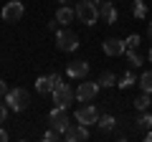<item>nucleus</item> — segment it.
Here are the masks:
<instances>
[{
	"mask_svg": "<svg viewBox=\"0 0 152 142\" xmlns=\"http://www.w3.org/2000/svg\"><path fill=\"white\" fill-rule=\"evenodd\" d=\"M56 48L64 51V53H74L79 48V36L69 26H64L61 31H56Z\"/></svg>",
	"mask_w": 152,
	"mask_h": 142,
	"instance_id": "obj_1",
	"label": "nucleus"
},
{
	"mask_svg": "<svg viewBox=\"0 0 152 142\" xmlns=\"http://www.w3.org/2000/svg\"><path fill=\"white\" fill-rule=\"evenodd\" d=\"M5 104H8V109H13V112H23V109H28L31 97H28L26 89L15 86V89H10V91L5 94Z\"/></svg>",
	"mask_w": 152,
	"mask_h": 142,
	"instance_id": "obj_2",
	"label": "nucleus"
},
{
	"mask_svg": "<svg viewBox=\"0 0 152 142\" xmlns=\"http://www.w3.org/2000/svg\"><path fill=\"white\" fill-rule=\"evenodd\" d=\"M74 10H76V20H81L84 26H94V23L99 20V8H96V3L81 0Z\"/></svg>",
	"mask_w": 152,
	"mask_h": 142,
	"instance_id": "obj_3",
	"label": "nucleus"
},
{
	"mask_svg": "<svg viewBox=\"0 0 152 142\" xmlns=\"http://www.w3.org/2000/svg\"><path fill=\"white\" fill-rule=\"evenodd\" d=\"M51 97H53V104H56V107H66V109H69L71 102L76 99V91H74V89H71L66 81H61L58 86L51 91Z\"/></svg>",
	"mask_w": 152,
	"mask_h": 142,
	"instance_id": "obj_4",
	"label": "nucleus"
},
{
	"mask_svg": "<svg viewBox=\"0 0 152 142\" xmlns=\"http://www.w3.org/2000/svg\"><path fill=\"white\" fill-rule=\"evenodd\" d=\"M23 13H26V5H23L20 0H8L0 15H3V20H5V23H15V20H20V18H23Z\"/></svg>",
	"mask_w": 152,
	"mask_h": 142,
	"instance_id": "obj_5",
	"label": "nucleus"
},
{
	"mask_svg": "<svg viewBox=\"0 0 152 142\" xmlns=\"http://www.w3.org/2000/svg\"><path fill=\"white\" fill-rule=\"evenodd\" d=\"M48 124L64 135L66 127H69V114H66V107H53V109L48 112Z\"/></svg>",
	"mask_w": 152,
	"mask_h": 142,
	"instance_id": "obj_6",
	"label": "nucleus"
},
{
	"mask_svg": "<svg viewBox=\"0 0 152 142\" xmlns=\"http://www.w3.org/2000/svg\"><path fill=\"white\" fill-rule=\"evenodd\" d=\"M76 122H81V124H86V127L96 124V122H99L96 107H91V104H81V107L76 109Z\"/></svg>",
	"mask_w": 152,
	"mask_h": 142,
	"instance_id": "obj_7",
	"label": "nucleus"
},
{
	"mask_svg": "<svg viewBox=\"0 0 152 142\" xmlns=\"http://www.w3.org/2000/svg\"><path fill=\"white\" fill-rule=\"evenodd\" d=\"M99 94V81H81L76 89V102H91Z\"/></svg>",
	"mask_w": 152,
	"mask_h": 142,
	"instance_id": "obj_8",
	"label": "nucleus"
},
{
	"mask_svg": "<svg viewBox=\"0 0 152 142\" xmlns=\"http://www.w3.org/2000/svg\"><path fill=\"white\" fill-rule=\"evenodd\" d=\"M64 137H66V142H84V140H89V127L81 124V122L79 124H69Z\"/></svg>",
	"mask_w": 152,
	"mask_h": 142,
	"instance_id": "obj_9",
	"label": "nucleus"
},
{
	"mask_svg": "<svg viewBox=\"0 0 152 142\" xmlns=\"http://www.w3.org/2000/svg\"><path fill=\"white\" fill-rule=\"evenodd\" d=\"M102 48H104L107 56H122V53H127V43L122 38H107L102 43Z\"/></svg>",
	"mask_w": 152,
	"mask_h": 142,
	"instance_id": "obj_10",
	"label": "nucleus"
},
{
	"mask_svg": "<svg viewBox=\"0 0 152 142\" xmlns=\"http://www.w3.org/2000/svg\"><path fill=\"white\" fill-rule=\"evenodd\" d=\"M86 74H89V64L86 61H71L69 64V69H66V76L69 79H86Z\"/></svg>",
	"mask_w": 152,
	"mask_h": 142,
	"instance_id": "obj_11",
	"label": "nucleus"
},
{
	"mask_svg": "<svg viewBox=\"0 0 152 142\" xmlns=\"http://www.w3.org/2000/svg\"><path fill=\"white\" fill-rule=\"evenodd\" d=\"M99 18H104L109 26L117 23V18H119V15H117V8H114L112 0H104V3H102V8H99Z\"/></svg>",
	"mask_w": 152,
	"mask_h": 142,
	"instance_id": "obj_12",
	"label": "nucleus"
},
{
	"mask_svg": "<svg viewBox=\"0 0 152 142\" xmlns=\"http://www.w3.org/2000/svg\"><path fill=\"white\" fill-rule=\"evenodd\" d=\"M53 89H56V84H53L51 76H38L36 79V91L38 94H51Z\"/></svg>",
	"mask_w": 152,
	"mask_h": 142,
	"instance_id": "obj_13",
	"label": "nucleus"
},
{
	"mask_svg": "<svg viewBox=\"0 0 152 142\" xmlns=\"http://www.w3.org/2000/svg\"><path fill=\"white\" fill-rule=\"evenodd\" d=\"M74 18H76V10H71L69 5H64V8H58V10H56V20H58L61 26L74 23Z\"/></svg>",
	"mask_w": 152,
	"mask_h": 142,
	"instance_id": "obj_14",
	"label": "nucleus"
},
{
	"mask_svg": "<svg viewBox=\"0 0 152 142\" xmlns=\"http://www.w3.org/2000/svg\"><path fill=\"white\" fill-rule=\"evenodd\" d=\"M96 127L104 132V135H107V132H114V127H117V119H114L112 114H102V117H99V122H96Z\"/></svg>",
	"mask_w": 152,
	"mask_h": 142,
	"instance_id": "obj_15",
	"label": "nucleus"
},
{
	"mask_svg": "<svg viewBox=\"0 0 152 142\" xmlns=\"http://www.w3.org/2000/svg\"><path fill=\"white\" fill-rule=\"evenodd\" d=\"M134 127H137V130H145V132H147V130H152V114L145 109V112H142V114L134 119Z\"/></svg>",
	"mask_w": 152,
	"mask_h": 142,
	"instance_id": "obj_16",
	"label": "nucleus"
},
{
	"mask_svg": "<svg viewBox=\"0 0 152 142\" xmlns=\"http://www.w3.org/2000/svg\"><path fill=\"white\" fill-rule=\"evenodd\" d=\"M150 104H152V94H147V91H142L140 97L134 99V107L140 112H145V109H150Z\"/></svg>",
	"mask_w": 152,
	"mask_h": 142,
	"instance_id": "obj_17",
	"label": "nucleus"
},
{
	"mask_svg": "<svg viewBox=\"0 0 152 142\" xmlns=\"http://www.w3.org/2000/svg\"><path fill=\"white\" fill-rule=\"evenodd\" d=\"M142 61H145V59H142V56L137 53V48H127V64H129L132 69H137V66H142Z\"/></svg>",
	"mask_w": 152,
	"mask_h": 142,
	"instance_id": "obj_18",
	"label": "nucleus"
},
{
	"mask_svg": "<svg viewBox=\"0 0 152 142\" xmlns=\"http://www.w3.org/2000/svg\"><path fill=\"white\" fill-rule=\"evenodd\" d=\"M134 84H137V76L132 74V71H127L124 76L117 81V86H119V89H129V86H134Z\"/></svg>",
	"mask_w": 152,
	"mask_h": 142,
	"instance_id": "obj_19",
	"label": "nucleus"
},
{
	"mask_svg": "<svg viewBox=\"0 0 152 142\" xmlns=\"http://www.w3.org/2000/svg\"><path fill=\"white\" fill-rule=\"evenodd\" d=\"M117 84V76H114L112 71H104L102 76H99V86H104V89H109V86H114Z\"/></svg>",
	"mask_w": 152,
	"mask_h": 142,
	"instance_id": "obj_20",
	"label": "nucleus"
},
{
	"mask_svg": "<svg viewBox=\"0 0 152 142\" xmlns=\"http://www.w3.org/2000/svg\"><path fill=\"white\" fill-rule=\"evenodd\" d=\"M132 15L140 18V20L147 15V5H145V0H134V5H132Z\"/></svg>",
	"mask_w": 152,
	"mask_h": 142,
	"instance_id": "obj_21",
	"label": "nucleus"
},
{
	"mask_svg": "<svg viewBox=\"0 0 152 142\" xmlns=\"http://www.w3.org/2000/svg\"><path fill=\"white\" fill-rule=\"evenodd\" d=\"M140 86H142V91L152 94V71H145V74L140 76Z\"/></svg>",
	"mask_w": 152,
	"mask_h": 142,
	"instance_id": "obj_22",
	"label": "nucleus"
},
{
	"mask_svg": "<svg viewBox=\"0 0 152 142\" xmlns=\"http://www.w3.org/2000/svg\"><path fill=\"white\" fill-rule=\"evenodd\" d=\"M58 135H61V132L51 127V130H46V135H43V142H56V140H58Z\"/></svg>",
	"mask_w": 152,
	"mask_h": 142,
	"instance_id": "obj_23",
	"label": "nucleus"
},
{
	"mask_svg": "<svg viewBox=\"0 0 152 142\" xmlns=\"http://www.w3.org/2000/svg\"><path fill=\"white\" fill-rule=\"evenodd\" d=\"M124 43H127V48H137V46L142 43V38H140V36H137V33H132V36H129V38L124 41Z\"/></svg>",
	"mask_w": 152,
	"mask_h": 142,
	"instance_id": "obj_24",
	"label": "nucleus"
},
{
	"mask_svg": "<svg viewBox=\"0 0 152 142\" xmlns=\"http://www.w3.org/2000/svg\"><path fill=\"white\" fill-rule=\"evenodd\" d=\"M5 119H8V104H5V107L0 104V124H3Z\"/></svg>",
	"mask_w": 152,
	"mask_h": 142,
	"instance_id": "obj_25",
	"label": "nucleus"
},
{
	"mask_svg": "<svg viewBox=\"0 0 152 142\" xmlns=\"http://www.w3.org/2000/svg\"><path fill=\"white\" fill-rule=\"evenodd\" d=\"M8 91H10V89H8V84L5 81H3V79H0V97H5V94Z\"/></svg>",
	"mask_w": 152,
	"mask_h": 142,
	"instance_id": "obj_26",
	"label": "nucleus"
},
{
	"mask_svg": "<svg viewBox=\"0 0 152 142\" xmlns=\"http://www.w3.org/2000/svg\"><path fill=\"white\" fill-rule=\"evenodd\" d=\"M51 79H53V84H56V86L61 84V74H51Z\"/></svg>",
	"mask_w": 152,
	"mask_h": 142,
	"instance_id": "obj_27",
	"label": "nucleus"
},
{
	"mask_svg": "<svg viewBox=\"0 0 152 142\" xmlns=\"http://www.w3.org/2000/svg\"><path fill=\"white\" fill-rule=\"evenodd\" d=\"M0 142H8V132L5 130H0Z\"/></svg>",
	"mask_w": 152,
	"mask_h": 142,
	"instance_id": "obj_28",
	"label": "nucleus"
},
{
	"mask_svg": "<svg viewBox=\"0 0 152 142\" xmlns=\"http://www.w3.org/2000/svg\"><path fill=\"white\" fill-rule=\"evenodd\" d=\"M145 140H147V142H152V130H147V132H145Z\"/></svg>",
	"mask_w": 152,
	"mask_h": 142,
	"instance_id": "obj_29",
	"label": "nucleus"
},
{
	"mask_svg": "<svg viewBox=\"0 0 152 142\" xmlns=\"http://www.w3.org/2000/svg\"><path fill=\"white\" fill-rule=\"evenodd\" d=\"M147 33H150V38H152V23H150V26H147Z\"/></svg>",
	"mask_w": 152,
	"mask_h": 142,
	"instance_id": "obj_30",
	"label": "nucleus"
},
{
	"mask_svg": "<svg viewBox=\"0 0 152 142\" xmlns=\"http://www.w3.org/2000/svg\"><path fill=\"white\" fill-rule=\"evenodd\" d=\"M89 3H96V5H99V3H102V0H89Z\"/></svg>",
	"mask_w": 152,
	"mask_h": 142,
	"instance_id": "obj_31",
	"label": "nucleus"
},
{
	"mask_svg": "<svg viewBox=\"0 0 152 142\" xmlns=\"http://www.w3.org/2000/svg\"><path fill=\"white\" fill-rule=\"evenodd\" d=\"M150 61H152V48H150Z\"/></svg>",
	"mask_w": 152,
	"mask_h": 142,
	"instance_id": "obj_32",
	"label": "nucleus"
},
{
	"mask_svg": "<svg viewBox=\"0 0 152 142\" xmlns=\"http://www.w3.org/2000/svg\"><path fill=\"white\" fill-rule=\"evenodd\" d=\"M64 3H66V0H64Z\"/></svg>",
	"mask_w": 152,
	"mask_h": 142,
	"instance_id": "obj_33",
	"label": "nucleus"
}]
</instances>
